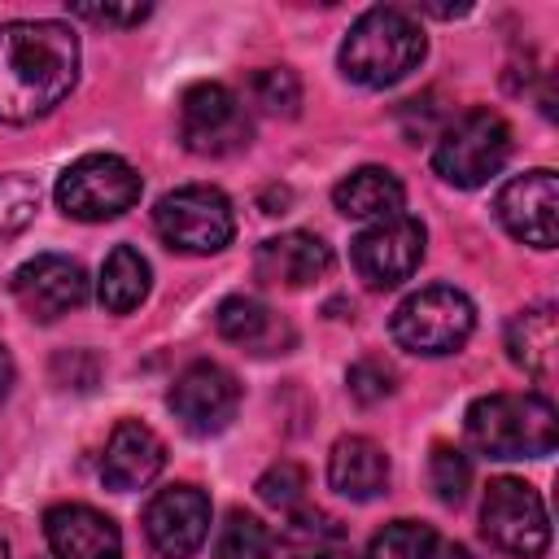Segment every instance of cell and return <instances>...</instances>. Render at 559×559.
Returning <instances> with one entry per match:
<instances>
[{"instance_id":"obj_1","label":"cell","mask_w":559,"mask_h":559,"mask_svg":"<svg viewBox=\"0 0 559 559\" xmlns=\"http://www.w3.org/2000/svg\"><path fill=\"white\" fill-rule=\"evenodd\" d=\"M79 79V39L66 22L0 26V122H35L52 114Z\"/></svg>"},{"instance_id":"obj_2","label":"cell","mask_w":559,"mask_h":559,"mask_svg":"<svg viewBox=\"0 0 559 559\" xmlns=\"http://www.w3.org/2000/svg\"><path fill=\"white\" fill-rule=\"evenodd\" d=\"M463 428L485 459H546L559 445V411L537 393H485Z\"/></svg>"},{"instance_id":"obj_3","label":"cell","mask_w":559,"mask_h":559,"mask_svg":"<svg viewBox=\"0 0 559 559\" xmlns=\"http://www.w3.org/2000/svg\"><path fill=\"white\" fill-rule=\"evenodd\" d=\"M424 31L411 13L367 9L341 44V70L362 87H393L424 61Z\"/></svg>"},{"instance_id":"obj_4","label":"cell","mask_w":559,"mask_h":559,"mask_svg":"<svg viewBox=\"0 0 559 559\" xmlns=\"http://www.w3.org/2000/svg\"><path fill=\"white\" fill-rule=\"evenodd\" d=\"M511 157V127L493 109H467L459 114L432 148V166L454 188H480L489 183Z\"/></svg>"},{"instance_id":"obj_5","label":"cell","mask_w":559,"mask_h":559,"mask_svg":"<svg viewBox=\"0 0 559 559\" xmlns=\"http://www.w3.org/2000/svg\"><path fill=\"white\" fill-rule=\"evenodd\" d=\"M472 328H476V306L450 284L419 288L393 310V341L424 358L463 349Z\"/></svg>"},{"instance_id":"obj_6","label":"cell","mask_w":559,"mask_h":559,"mask_svg":"<svg viewBox=\"0 0 559 559\" xmlns=\"http://www.w3.org/2000/svg\"><path fill=\"white\" fill-rule=\"evenodd\" d=\"M140 170L114 153H87L70 162L57 179V205L61 214L79 223H105L127 214L140 201Z\"/></svg>"},{"instance_id":"obj_7","label":"cell","mask_w":559,"mask_h":559,"mask_svg":"<svg viewBox=\"0 0 559 559\" xmlns=\"http://www.w3.org/2000/svg\"><path fill=\"white\" fill-rule=\"evenodd\" d=\"M153 227L157 236L179 249V253H218L223 245H231L236 236V214H231V201L210 188V183H188V188H175L166 192L157 205H153Z\"/></svg>"},{"instance_id":"obj_8","label":"cell","mask_w":559,"mask_h":559,"mask_svg":"<svg viewBox=\"0 0 559 559\" xmlns=\"http://www.w3.org/2000/svg\"><path fill=\"white\" fill-rule=\"evenodd\" d=\"M480 528L498 550H507L515 559H537L550 546L546 502L533 485H524L515 476L489 480L485 502H480Z\"/></svg>"},{"instance_id":"obj_9","label":"cell","mask_w":559,"mask_h":559,"mask_svg":"<svg viewBox=\"0 0 559 559\" xmlns=\"http://www.w3.org/2000/svg\"><path fill=\"white\" fill-rule=\"evenodd\" d=\"M253 127L240 96L223 83H192L179 100V140L197 157H227L249 144Z\"/></svg>"},{"instance_id":"obj_10","label":"cell","mask_w":559,"mask_h":559,"mask_svg":"<svg viewBox=\"0 0 559 559\" xmlns=\"http://www.w3.org/2000/svg\"><path fill=\"white\" fill-rule=\"evenodd\" d=\"M424 223L411 218V214H397V218H384V223H371L367 231L354 236V271L367 288H397L402 280L415 275V266L424 262Z\"/></svg>"},{"instance_id":"obj_11","label":"cell","mask_w":559,"mask_h":559,"mask_svg":"<svg viewBox=\"0 0 559 559\" xmlns=\"http://www.w3.org/2000/svg\"><path fill=\"white\" fill-rule=\"evenodd\" d=\"M166 402H170L175 419L192 437H214V432H223L236 419V411H240V384L218 362H192V367H183L175 376Z\"/></svg>"},{"instance_id":"obj_12","label":"cell","mask_w":559,"mask_h":559,"mask_svg":"<svg viewBox=\"0 0 559 559\" xmlns=\"http://www.w3.org/2000/svg\"><path fill=\"white\" fill-rule=\"evenodd\" d=\"M498 223L515 236V240H524V245H533V249H555V240H559V179H555V170H524V175H515L502 192H498Z\"/></svg>"},{"instance_id":"obj_13","label":"cell","mask_w":559,"mask_h":559,"mask_svg":"<svg viewBox=\"0 0 559 559\" xmlns=\"http://www.w3.org/2000/svg\"><path fill=\"white\" fill-rule=\"evenodd\" d=\"M210 533V498L197 485H170L144 507V537L162 559H192Z\"/></svg>"},{"instance_id":"obj_14","label":"cell","mask_w":559,"mask_h":559,"mask_svg":"<svg viewBox=\"0 0 559 559\" xmlns=\"http://www.w3.org/2000/svg\"><path fill=\"white\" fill-rule=\"evenodd\" d=\"M13 297L31 319L52 323V319H61V314H70V310H79L87 301V271L74 258L39 253V258L17 266Z\"/></svg>"},{"instance_id":"obj_15","label":"cell","mask_w":559,"mask_h":559,"mask_svg":"<svg viewBox=\"0 0 559 559\" xmlns=\"http://www.w3.org/2000/svg\"><path fill=\"white\" fill-rule=\"evenodd\" d=\"M44 537L57 559H122V533L118 524L87 507V502H61L44 515Z\"/></svg>"},{"instance_id":"obj_16","label":"cell","mask_w":559,"mask_h":559,"mask_svg":"<svg viewBox=\"0 0 559 559\" xmlns=\"http://www.w3.org/2000/svg\"><path fill=\"white\" fill-rule=\"evenodd\" d=\"M166 467V445L162 437L140 424V419H122L109 441H105V454H100V480L118 493H131V489H144L157 472Z\"/></svg>"},{"instance_id":"obj_17","label":"cell","mask_w":559,"mask_h":559,"mask_svg":"<svg viewBox=\"0 0 559 559\" xmlns=\"http://www.w3.org/2000/svg\"><path fill=\"white\" fill-rule=\"evenodd\" d=\"M258 280L280 284V288H310L332 271V249L314 231H280L258 245L253 258Z\"/></svg>"},{"instance_id":"obj_18","label":"cell","mask_w":559,"mask_h":559,"mask_svg":"<svg viewBox=\"0 0 559 559\" xmlns=\"http://www.w3.org/2000/svg\"><path fill=\"white\" fill-rule=\"evenodd\" d=\"M328 480L349 502H371L389 485V454L371 437H341L328 454Z\"/></svg>"},{"instance_id":"obj_19","label":"cell","mask_w":559,"mask_h":559,"mask_svg":"<svg viewBox=\"0 0 559 559\" xmlns=\"http://www.w3.org/2000/svg\"><path fill=\"white\" fill-rule=\"evenodd\" d=\"M332 201H336V210L345 218H376V223H384V218H397L402 214L406 188L384 166H358V170H349L332 188Z\"/></svg>"},{"instance_id":"obj_20","label":"cell","mask_w":559,"mask_h":559,"mask_svg":"<svg viewBox=\"0 0 559 559\" xmlns=\"http://www.w3.org/2000/svg\"><path fill=\"white\" fill-rule=\"evenodd\" d=\"M555 349H559V328H555V310L550 306H528L507 323V358L533 376V380H550L555 371Z\"/></svg>"},{"instance_id":"obj_21","label":"cell","mask_w":559,"mask_h":559,"mask_svg":"<svg viewBox=\"0 0 559 559\" xmlns=\"http://www.w3.org/2000/svg\"><path fill=\"white\" fill-rule=\"evenodd\" d=\"M284 550L288 559H345L349 533L336 515L306 507V511H293V520L284 524Z\"/></svg>"},{"instance_id":"obj_22","label":"cell","mask_w":559,"mask_h":559,"mask_svg":"<svg viewBox=\"0 0 559 559\" xmlns=\"http://www.w3.org/2000/svg\"><path fill=\"white\" fill-rule=\"evenodd\" d=\"M96 288H100V306H105L109 314L135 310V306L148 297V262H144L131 245H118V249L105 258Z\"/></svg>"},{"instance_id":"obj_23","label":"cell","mask_w":559,"mask_h":559,"mask_svg":"<svg viewBox=\"0 0 559 559\" xmlns=\"http://www.w3.org/2000/svg\"><path fill=\"white\" fill-rule=\"evenodd\" d=\"M214 323H218V336L223 341L245 345V349H258V354H266L275 345V336H280L275 314L258 297H227L214 310Z\"/></svg>"},{"instance_id":"obj_24","label":"cell","mask_w":559,"mask_h":559,"mask_svg":"<svg viewBox=\"0 0 559 559\" xmlns=\"http://www.w3.org/2000/svg\"><path fill=\"white\" fill-rule=\"evenodd\" d=\"M271 528L249 515V511H231L214 537V559H271Z\"/></svg>"},{"instance_id":"obj_25","label":"cell","mask_w":559,"mask_h":559,"mask_svg":"<svg viewBox=\"0 0 559 559\" xmlns=\"http://www.w3.org/2000/svg\"><path fill=\"white\" fill-rule=\"evenodd\" d=\"M432 550H437L432 524L393 520V524H384V528L371 537V546H367L362 559H432Z\"/></svg>"},{"instance_id":"obj_26","label":"cell","mask_w":559,"mask_h":559,"mask_svg":"<svg viewBox=\"0 0 559 559\" xmlns=\"http://www.w3.org/2000/svg\"><path fill=\"white\" fill-rule=\"evenodd\" d=\"M249 100L271 118H293L301 105V79L288 66H266L249 79Z\"/></svg>"},{"instance_id":"obj_27","label":"cell","mask_w":559,"mask_h":559,"mask_svg":"<svg viewBox=\"0 0 559 559\" xmlns=\"http://www.w3.org/2000/svg\"><path fill=\"white\" fill-rule=\"evenodd\" d=\"M428 485L432 493L445 502V507H459L467 498V485H472V463L459 445H445L437 441L432 454H428Z\"/></svg>"},{"instance_id":"obj_28","label":"cell","mask_w":559,"mask_h":559,"mask_svg":"<svg viewBox=\"0 0 559 559\" xmlns=\"http://www.w3.org/2000/svg\"><path fill=\"white\" fill-rule=\"evenodd\" d=\"M39 210V188L26 175H0V245L13 240Z\"/></svg>"},{"instance_id":"obj_29","label":"cell","mask_w":559,"mask_h":559,"mask_svg":"<svg viewBox=\"0 0 559 559\" xmlns=\"http://www.w3.org/2000/svg\"><path fill=\"white\" fill-rule=\"evenodd\" d=\"M301 493H306V467L301 463H288V459H280V463H271L262 476H258V498L266 502V507H297L301 502Z\"/></svg>"},{"instance_id":"obj_30","label":"cell","mask_w":559,"mask_h":559,"mask_svg":"<svg viewBox=\"0 0 559 559\" xmlns=\"http://www.w3.org/2000/svg\"><path fill=\"white\" fill-rule=\"evenodd\" d=\"M393 380H397V376H393V367H389L384 358H358V362L349 367V376H345L349 397L362 402V406L389 397V393H393Z\"/></svg>"},{"instance_id":"obj_31","label":"cell","mask_w":559,"mask_h":559,"mask_svg":"<svg viewBox=\"0 0 559 559\" xmlns=\"http://www.w3.org/2000/svg\"><path fill=\"white\" fill-rule=\"evenodd\" d=\"M74 17H87L96 26H140L153 9L148 4H70Z\"/></svg>"},{"instance_id":"obj_32","label":"cell","mask_w":559,"mask_h":559,"mask_svg":"<svg viewBox=\"0 0 559 559\" xmlns=\"http://www.w3.org/2000/svg\"><path fill=\"white\" fill-rule=\"evenodd\" d=\"M262 205H266V214H284V205H288V188H266V192H262Z\"/></svg>"},{"instance_id":"obj_33","label":"cell","mask_w":559,"mask_h":559,"mask_svg":"<svg viewBox=\"0 0 559 559\" xmlns=\"http://www.w3.org/2000/svg\"><path fill=\"white\" fill-rule=\"evenodd\" d=\"M9 384H13V358H9V349L0 345V397L9 393Z\"/></svg>"},{"instance_id":"obj_34","label":"cell","mask_w":559,"mask_h":559,"mask_svg":"<svg viewBox=\"0 0 559 559\" xmlns=\"http://www.w3.org/2000/svg\"><path fill=\"white\" fill-rule=\"evenodd\" d=\"M437 559H476L467 546H459V542H450V546H441V555Z\"/></svg>"},{"instance_id":"obj_35","label":"cell","mask_w":559,"mask_h":559,"mask_svg":"<svg viewBox=\"0 0 559 559\" xmlns=\"http://www.w3.org/2000/svg\"><path fill=\"white\" fill-rule=\"evenodd\" d=\"M0 559H9V542L4 537H0Z\"/></svg>"}]
</instances>
